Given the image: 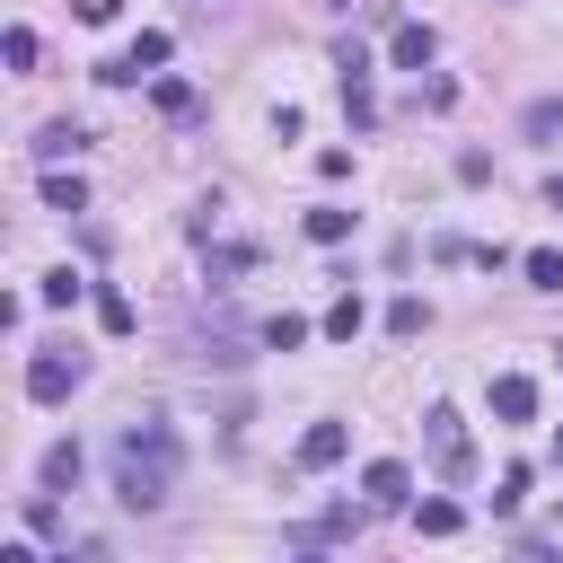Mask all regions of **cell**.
Listing matches in <instances>:
<instances>
[{"instance_id":"cell-19","label":"cell","mask_w":563,"mask_h":563,"mask_svg":"<svg viewBox=\"0 0 563 563\" xmlns=\"http://www.w3.org/2000/svg\"><path fill=\"white\" fill-rule=\"evenodd\" d=\"M97 325H106V334H132V299H123V290H97Z\"/></svg>"},{"instance_id":"cell-21","label":"cell","mask_w":563,"mask_h":563,"mask_svg":"<svg viewBox=\"0 0 563 563\" xmlns=\"http://www.w3.org/2000/svg\"><path fill=\"white\" fill-rule=\"evenodd\" d=\"M0 53H9V70H35V26H9Z\"/></svg>"},{"instance_id":"cell-5","label":"cell","mask_w":563,"mask_h":563,"mask_svg":"<svg viewBox=\"0 0 563 563\" xmlns=\"http://www.w3.org/2000/svg\"><path fill=\"white\" fill-rule=\"evenodd\" d=\"M343 449H352V431H343V422H308V431H299V466H308V475L343 466Z\"/></svg>"},{"instance_id":"cell-7","label":"cell","mask_w":563,"mask_h":563,"mask_svg":"<svg viewBox=\"0 0 563 563\" xmlns=\"http://www.w3.org/2000/svg\"><path fill=\"white\" fill-rule=\"evenodd\" d=\"M493 413H501V422H537V378L501 369V378H493Z\"/></svg>"},{"instance_id":"cell-1","label":"cell","mask_w":563,"mask_h":563,"mask_svg":"<svg viewBox=\"0 0 563 563\" xmlns=\"http://www.w3.org/2000/svg\"><path fill=\"white\" fill-rule=\"evenodd\" d=\"M176 493V431L167 422H132L114 440V501L123 510H167Z\"/></svg>"},{"instance_id":"cell-9","label":"cell","mask_w":563,"mask_h":563,"mask_svg":"<svg viewBox=\"0 0 563 563\" xmlns=\"http://www.w3.org/2000/svg\"><path fill=\"white\" fill-rule=\"evenodd\" d=\"M519 273H528V290H563V246H528Z\"/></svg>"},{"instance_id":"cell-6","label":"cell","mask_w":563,"mask_h":563,"mask_svg":"<svg viewBox=\"0 0 563 563\" xmlns=\"http://www.w3.org/2000/svg\"><path fill=\"white\" fill-rule=\"evenodd\" d=\"M431 53H440V35H431L422 18H405V26L387 35V62H396V70H431Z\"/></svg>"},{"instance_id":"cell-30","label":"cell","mask_w":563,"mask_h":563,"mask_svg":"<svg viewBox=\"0 0 563 563\" xmlns=\"http://www.w3.org/2000/svg\"><path fill=\"white\" fill-rule=\"evenodd\" d=\"M554 361H563V343H554Z\"/></svg>"},{"instance_id":"cell-2","label":"cell","mask_w":563,"mask_h":563,"mask_svg":"<svg viewBox=\"0 0 563 563\" xmlns=\"http://www.w3.org/2000/svg\"><path fill=\"white\" fill-rule=\"evenodd\" d=\"M422 449H431V466H440L449 484L475 475V440H466V413H457V405H431V413H422Z\"/></svg>"},{"instance_id":"cell-28","label":"cell","mask_w":563,"mask_h":563,"mask_svg":"<svg viewBox=\"0 0 563 563\" xmlns=\"http://www.w3.org/2000/svg\"><path fill=\"white\" fill-rule=\"evenodd\" d=\"M554 457H563V431H554Z\"/></svg>"},{"instance_id":"cell-26","label":"cell","mask_w":563,"mask_h":563,"mask_svg":"<svg viewBox=\"0 0 563 563\" xmlns=\"http://www.w3.org/2000/svg\"><path fill=\"white\" fill-rule=\"evenodd\" d=\"M545 202H554V211H563V176H545Z\"/></svg>"},{"instance_id":"cell-18","label":"cell","mask_w":563,"mask_h":563,"mask_svg":"<svg viewBox=\"0 0 563 563\" xmlns=\"http://www.w3.org/2000/svg\"><path fill=\"white\" fill-rule=\"evenodd\" d=\"M79 290H88V282H79V273H70V264H53V273H44V290H35V299H44V308H70V299H79Z\"/></svg>"},{"instance_id":"cell-20","label":"cell","mask_w":563,"mask_h":563,"mask_svg":"<svg viewBox=\"0 0 563 563\" xmlns=\"http://www.w3.org/2000/svg\"><path fill=\"white\" fill-rule=\"evenodd\" d=\"M264 343H273V352H299V343H308V317H264Z\"/></svg>"},{"instance_id":"cell-3","label":"cell","mask_w":563,"mask_h":563,"mask_svg":"<svg viewBox=\"0 0 563 563\" xmlns=\"http://www.w3.org/2000/svg\"><path fill=\"white\" fill-rule=\"evenodd\" d=\"M79 378H88V352H79V343H53V352L26 361V396H35V405H62Z\"/></svg>"},{"instance_id":"cell-15","label":"cell","mask_w":563,"mask_h":563,"mask_svg":"<svg viewBox=\"0 0 563 563\" xmlns=\"http://www.w3.org/2000/svg\"><path fill=\"white\" fill-rule=\"evenodd\" d=\"M413 528H422V537H457V528H466V510H457V501H422V510H413Z\"/></svg>"},{"instance_id":"cell-23","label":"cell","mask_w":563,"mask_h":563,"mask_svg":"<svg viewBox=\"0 0 563 563\" xmlns=\"http://www.w3.org/2000/svg\"><path fill=\"white\" fill-rule=\"evenodd\" d=\"M114 9H123V0H79V18H88V26H106Z\"/></svg>"},{"instance_id":"cell-12","label":"cell","mask_w":563,"mask_h":563,"mask_svg":"<svg viewBox=\"0 0 563 563\" xmlns=\"http://www.w3.org/2000/svg\"><path fill=\"white\" fill-rule=\"evenodd\" d=\"M35 475H44V484H53V493H62V484H79V440H53V449H44V466H35Z\"/></svg>"},{"instance_id":"cell-11","label":"cell","mask_w":563,"mask_h":563,"mask_svg":"<svg viewBox=\"0 0 563 563\" xmlns=\"http://www.w3.org/2000/svg\"><path fill=\"white\" fill-rule=\"evenodd\" d=\"M361 325H369V308H361V290H343V299L325 308V334H334V343H352Z\"/></svg>"},{"instance_id":"cell-14","label":"cell","mask_w":563,"mask_h":563,"mask_svg":"<svg viewBox=\"0 0 563 563\" xmlns=\"http://www.w3.org/2000/svg\"><path fill=\"white\" fill-rule=\"evenodd\" d=\"M422 325H431V308H422V299H387V334H396V343H413Z\"/></svg>"},{"instance_id":"cell-27","label":"cell","mask_w":563,"mask_h":563,"mask_svg":"<svg viewBox=\"0 0 563 563\" xmlns=\"http://www.w3.org/2000/svg\"><path fill=\"white\" fill-rule=\"evenodd\" d=\"M290 563H325V554H290Z\"/></svg>"},{"instance_id":"cell-22","label":"cell","mask_w":563,"mask_h":563,"mask_svg":"<svg viewBox=\"0 0 563 563\" xmlns=\"http://www.w3.org/2000/svg\"><path fill=\"white\" fill-rule=\"evenodd\" d=\"M150 106H158V114H194V88H185V79H158Z\"/></svg>"},{"instance_id":"cell-25","label":"cell","mask_w":563,"mask_h":563,"mask_svg":"<svg viewBox=\"0 0 563 563\" xmlns=\"http://www.w3.org/2000/svg\"><path fill=\"white\" fill-rule=\"evenodd\" d=\"M510 563H554V554H545V545H519V554H510Z\"/></svg>"},{"instance_id":"cell-16","label":"cell","mask_w":563,"mask_h":563,"mask_svg":"<svg viewBox=\"0 0 563 563\" xmlns=\"http://www.w3.org/2000/svg\"><path fill=\"white\" fill-rule=\"evenodd\" d=\"M519 132H528V141H554V132H563V97H537V106L519 114Z\"/></svg>"},{"instance_id":"cell-29","label":"cell","mask_w":563,"mask_h":563,"mask_svg":"<svg viewBox=\"0 0 563 563\" xmlns=\"http://www.w3.org/2000/svg\"><path fill=\"white\" fill-rule=\"evenodd\" d=\"M53 563H70V554H53Z\"/></svg>"},{"instance_id":"cell-10","label":"cell","mask_w":563,"mask_h":563,"mask_svg":"<svg viewBox=\"0 0 563 563\" xmlns=\"http://www.w3.org/2000/svg\"><path fill=\"white\" fill-rule=\"evenodd\" d=\"M308 238H317V246H343V238H352V211H343V202H317V211H308Z\"/></svg>"},{"instance_id":"cell-13","label":"cell","mask_w":563,"mask_h":563,"mask_svg":"<svg viewBox=\"0 0 563 563\" xmlns=\"http://www.w3.org/2000/svg\"><path fill=\"white\" fill-rule=\"evenodd\" d=\"M79 141H88V132H79V123H44V132H35V158H44V167H53V158H70V150H79Z\"/></svg>"},{"instance_id":"cell-17","label":"cell","mask_w":563,"mask_h":563,"mask_svg":"<svg viewBox=\"0 0 563 563\" xmlns=\"http://www.w3.org/2000/svg\"><path fill=\"white\" fill-rule=\"evenodd\" d=\"M44 202H53V211H88V185H79V176H62V167H53V176H44Z\"/></svg>"},{"instance_id":"cell-24","label":"cell","mask_w":563,"mask_h":563,"mask_svg":"<svg viewBox=\"0 0 563 563\" xmlns=\"http://www.w3.org/2000/svg\"><path fill=\"white\" fill-rule=\"evenodd\" d=\"M0 563H35V545H0Z\"/></svg>"},{"instance_id":"cell-4","label":"cell","mask_w":563,"mask_h":563,"mask_svg":"<svg viewBox=\"0 0 563 563\" xmlns=\"http://www.w3.org/2000/svg\"><path fill=\"white\" fill-rule=\"evenodd\" d=\"M361 493H369V510H396V501L413 493V466H405V457H369V466H361Z\"/></svg>"},{"instance_id":"cell-8","label":"cell","mask_w":563,"mask_h":563,"mask_svg":"<svg viewBox=\"0 0 563 563\" xmlns=\"http://www.w3.org/2000/svg\"><path fill=\"white\" fill-rule=\"evenodd\" d=\"M167 53H176V35H167V26H141L123 62H132V70H167Z\"/></svg>"}]
</instances>
